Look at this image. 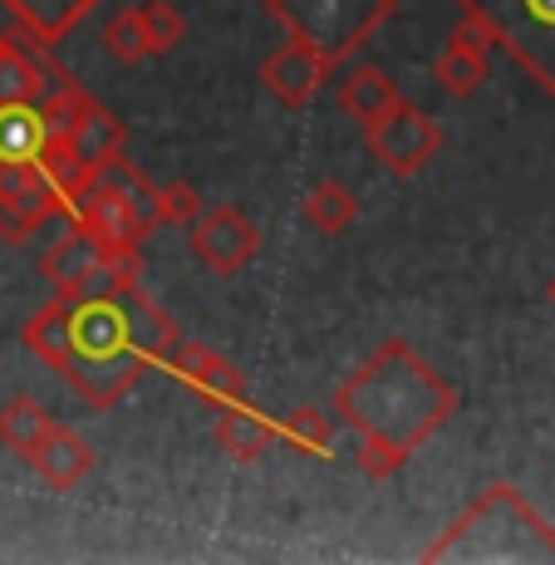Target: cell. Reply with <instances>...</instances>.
Here are the masks:
<instances>
[{"mask_svg":"<svg viewBox=\"0 0 555 565\" xmlns=\"http://www.w3.org/2000/svg\"><path fill=\"white\" fill-rule=\"evenodd\" d=\"M35 452H45V458H35V462H40V472H45L54 487H70L79 472H89V448L74 443L70 433H54V438L40 443Z\"/></svg>","mask_w":555,"mask_h":565,"instance_id":"10","label":"cell"},{"mask_svg":"<svg viewBox=\"0 0 555 565\" xmlns=\"http://www.w3.org/2000/svg\"><path fill=\"white\" fill-rule=\"evenodd\" d=\"M6 6L15 10V15L25 20V30H35L40 40H60V35H70L84 10H94V0H6Z\"/></svg>","mask_w":555,"mask_h":565,"instance_id":"9","label":"cell"},{"mask_svg":"<svg viewBox=\"0 0 555 565\" xmlns=\"http://www.w3.org/2000/svg\"><path fill=\"white\" fill-rule=\"evenodd\" d=\"M300 438L310 443V448H324V443H330V428H324V423H314V418H305L300 423Z\"/></svg>","mask_w":555,"mask_h":565,"instance_id":"14","label":"cell"},{"mask_svg":"<svg viewBox=\"0 0 555 565\" xmlns=\"http://www.w3.org/2000/svg\"><path fill=\"white\" fill-rule=\"evenodd\" d=\"M482 30H492L516 60L555 89V0H462Z\"/></svg>","mask_w":555,"mask_h":565,"instance_id":"5","label":"cell"},{"mask_svg":"<svg viewBox=\"0 0 555 565\" xmlns=\"http://www.w3.org/2000/svg\"><path fill=\"white\" fill-rule=\"evenodd\" d=\"M320 79H324V60L310 45H290L266 64V84L286 104H305L314 89H320Z\"/></svg>","mask_w":555,"mask_h":565,"instance_id":"8","label":"cell"},{"mask_svg":"<svg viewBox=\"0 0 555 565\" xmlns=\"http://www.w3.org/2000/svg\"><path fill=\"white\" fill-rule=\"evenodd\" d=\"M168 340L172 324L134 290H104L94 300L54 306L30 324V344L50 354L94 404H114L124 388H134L143 364L168 350Z\"/></svg>","mask_w":555,"mask_h":565,"instance_id":"1","label":"cell"},{"mask_svg":"<svg viewBox=\"0 0 555 565\" xmlns=\"http://www.w3.org/2000/svg\"><path fill=\"white\" fill-rule=\"evenodd\" d=\"M192 246H198V256L212 260L216 270H236L246 256L256 252V232L236 212H212L202 222V232H198V242Z\"/></svg>","mask_w":555,"mask_h":565,"instance_id":"7","label":"cell"},{"mask_svg":"<svg viewBox=\"0 0 555 565\" xmlns=\"http://www.w3.org/2000/svg\"><path fill=\"white\" fill-rule=\"evenodd\" d=\"M70 178L74 172L54 162L45 114L20 99H0V226H10V236H25V226L50 212Z\"/></svg>","mask_w":555,"mask_h":565,"instance_id":"3","label":"cell"},{"mask_svg":"<svg viewBox=\"0 0 555 565\" xmlns=\"http://www.w3.org/2000/svg\"><path fill=\"white\" fill-rule=\"evenodd\" d=\"M344 104L354 108V114H364V118H374L378 108H394V94H388V84L378 79V74H359V79L344 84Z\"/></svg>","mask_w":555,"mask_h":565,"instance_id":"12","label":"cell"},{"mask_svg":"<svg viewBox=\"0 0 555 565\" xmlns=\"http://www.w3.org/2000/svg\"><path fill=\"white\" fill-rule=\"evenodd\" d=\"M340 408L350 413L369 452H384V462H404L408 448L428 428H438L452 408V394L428 374L404 344H384L374 364H364L340 394Z\"/></svg>","mask_w":555,"mask_h":565,"instance_id":"2","label":"cell"},{"mask_svg":"<svg viewBox=\"0 0 555 565\" xmlns=\"http://www.w3.org/2000/svg\"><path fill=\"white\" fill-rule=\"evenodd\" d=\"M0 438H6L15 452L35 458V448L50 438V428H45V418L35 413V404H30V398H20V404H10L6 413H0Z\"/></svg>","mask_w":555,"mask_h":565,"instance_id":"11","label":"cell"},{"mask_svg":"<svg viewBox=\"0 0 555 565\" xmlns=\"http://www.w3.org/2000/svg\"><path fill=\"white\" fill-rule=\"evenodd\" d=\"M270 10L320 60H344L394 10V0H270Z\"/></svg>","mask_w":555,"mask_h":565,"instance_id":"4","label":"cell"},{"mask_svg":"<svg viewBox=\"0 0 555 565\" xmlns=\"http://www.w3.org/2000/svg\"><path fill=\"white\" fill-rule=\"evenodd\" d=\"M344 216H350V202H344L334 188H324L320 198L310 202V222H314V226H324V232H334V226H344Z\"/></svg>","mask_w":555,"mask_h":565,"instance_id":"13","label":"cell"},{"mask_svg":"<svg viewBox=\"0 0 555 565\" xmlns=\"http://www.w3.org/2000/svg\"><path fill=\"white\" fill-rule=\"evenodd\" d=\"M374 148L384 153L388 168L408 172L438 148V128L428 118H418L413 108H388V124L374 128Z\"/></svg>","mask_w":555,"mask_h":565,"instance_id":"6","label":"cell"}]
</instances>
